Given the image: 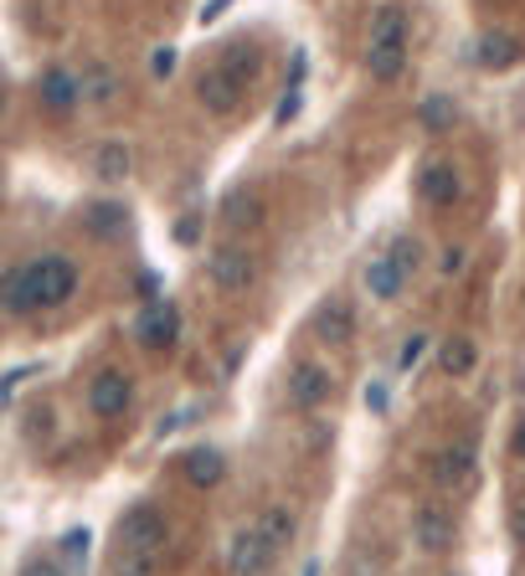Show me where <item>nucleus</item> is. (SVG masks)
Listing matches in <instances>:
<instances>
[{"label": "nucleus", "instance_id": "e433bc0d", "mask_svg": "<svg viewBox=\"0 0 525 576\" xmlns=\"http://www.w3.org/2000/svg\"><path fill=\"white\" fill-rule=\"evenodd\" d=\"M511 535H515V546H525V504L511 515Z\"/></svg>", "mask_w": 525, "mask_h": 576}, {"label": "nucleus", "instance_id": "cd10ccee", "mask_svg": "<svg viewBox=\"0 0 525 576\" xmlns=\"http://www.w3.org/2000/svg\"><path fill=\"white\" fill-rule=\"evenodd\" d=\"M391 263H397L407 279H412V273H418V263H422V242H418V237H397V242H391Z\"/></svg>", "mask_w": 525, "mask_h": 576}, {"label": "nucleus", "instance_id": "a211bd4d", "mask_svg": "<svg viewBox=\"0 0 525 576\" xmlns=\"http://www.w3.org/2000/svg\"><path fill=\"white\" fill-rule=\"evenodd\" d=\"M180 469H186V479H191L196 489H217L227 479V459H222V448H191L186 459H180Z\"/></svg>", "mask_w": 525, "mask_h": 576}, {"label": "nucleus", "instance_id": "473e14b6", "mask_svg": "<svg viewBox=\"0 0 525 576\" xmlns=\"http://www.w3.org/2000/svg\"><path fill=\"white\" fill-rule=\"evenodd\" d=\"M21 576H73L62 562H52V556H36V562H27L21 566Z\"/></svg>", "mask_w": 525, "mask_h": 576}, {"label": "nucleus", "instance_id": "f3484780", "mask_svg": "<svg viewBox=\"0 0 525 576\" xmlns=\"http://www.w3.org/2000/svg\"><path fill=\"white\" fill-rule=\"evenodd\" d=\"M402 289H407V273L391 263V252H381V258L366 263V294H371V299L391 304V299H402Z\"/></svg>", "mask_w": 525, "mask_h": 576}, {"label": "nucleus", "instance_id": "4c0bfd02", "mask_svg": "<svg viewBox=\"0 0 525 576\" xmlns=\"http://www.w3.org/2000/svg\"><path fill=\"white\" fill-rule=\"evenodd\" d=\"M511 453L525 463V422H515V432H511Z\"/></svg>", "mask_w": 525, "mask_h": 576}, {"label": "nucleus", "instance_id": "7c9ffc66", "mask_svg": "<svg viewBox=\"0 0 525 576\" xmlns=\"http://www.w3.org/2000/svg\"><path fill=\"white\" fill-rule=\"evenodd\" d=\"M464 268H469V252L464 248H443V258H438V273H443V279H459Z\"/></svg>", "mask_w": 525, "mask_h": 576}, {"label": "nucleus", "instance_id": "5701e85b", "mask_svg": "<svg viewBox=\"0 0 525 576\" xmlns=\"http://www.w3.org/2000/svg\"><path fill=\"white\" fill-rule=\"evenodd\" d=\"M438 366H443V376H469V370L480 366V345L469 341V335H453L438 350Z\"/></svg>", "mask_w": 525, "mask_h": 576}, {"label": "nucleus", "instance_id": "4468645a", "mask_svg": "<svg viewBox=\"0 0 525 576\" xmlns=\"http://www.w3.org/2000/svg\"><path fill=\"white\" fill-rule=\"evenodd\" d=\"M315 335L319 341H330V345H346V341H356V314H350V304L346 299H325L315 310Z\"/></svg>", "mask_w": 525, "mask_h": 576}, {"label": "nucleus", "instance_id": "393cba45", "mask_svg": "<svg viewBox=\"0 0 525 576\" xmlns=\"http://www.w3.org/2000/svg\"><path fill=\"white\" fill-rule=\"evenodd\" d=\"M258 531L269 535L273 551H284L288 541H294V531H300V525H294V510H288V504H269V510L258 515Z\"/></svg>", "mask_w": 525, "mask_h": 576}, {"label": "nucleus", "instance_id": "aec40b11", "mask_svg": "<svg viewBox=\"0 0 525 576\" xmlns=\"http://www.w3.org/2000/svg\"><path fill=\"white\" fill-rule=\"evenodd\" d=\"M129 170H135V149L124 145V139H104V145L93 149V176L98 180L114 186V180H124Z\"/></svg>", "mask_w": 525, "mask_h": 576}, {"label": "nucleus", "instance_id": "c756f323", "mask_svg": "<svg viewBox=\"0 0 525 576\" xmlns=\"http://www.w3.org/2000/svg\"><path fill=\"white\" fill-rule=\"evenodd\" d=\"M422 355H428V335H407L402 350H397V370H412Z\"/></svg>", "mask_w": 525, "mask_h": 576}, {"label": "nucleus", "instance_id": "423d86ee", "mask_svg": "<svg viewBox=\"0 0 525 576\" xmlns=\"http://www.w3.org/2000/svg\"><path fill=\"white\" fill-rule=\"evenodd\" d=\"M129 401H135V381L124 376V370H98L88 381V412L104 417V422H119L124 412H129Z\"/></svg>", "mask_w": 525, "mask_h": 576}, {"label": "nucleus", "instance_id": "c85d7f7f", "mask_svg": "<svg viewBox=\"0 0 525 576\" xmlns=\"http://www.w3.org/2000/svg\"><path fill=\"white\" fill-rule=\"evenodd\" d=\"M300 108H304V93H300V88H288L284 98H279V108H273V124H279V129H288V124L300 118Z\"/></svg>", "mask_w": 525, "mask_h": 576}, {"label": "nucleus", "instance_id": "6e6552de", "mask_svg": "<svg viewBox=\"0 0 525 576\" xmlns=\"http://www.w3.org/2000/svg\"><path fill=\"white\" fill-rule=\"evenodd\" d=\"M330 391H335L330 366L300 360V366L288 370V407H294V412H315L319 401H330Z\"/></svg>", "mask_w": 525, "mask_h": 576}, {"label": "nucleus", "instance_id": "1a4fd4ad", "mask_svg": "<svg viewBox=\"0 0 525 576\" xmlns=\"http://www.w3.org/2000/svg\"><path fill=\"white\" fill-rule=\"evenodd\" d=\"M273 556H279V551L269 546V535L258 531V520H253L248 531H238V541L227 551V576H263L273 566Z\"/></svg>", "mask_w": 525, "mask_h": 576}, {"label": "nucleus", "instance_id": "f704fd0d", "mask_svg": "<svg viewBox=\"0 0 525 576\" xmlns=\"http://www.w3.org/2000/svg\"><path fill=\"white\" fill-rule=\"evenodd\" d=\"M31 370H36V366H21V370H11V376H0V401L11 397V391H15V386H21V381H27Z\"/></svg>", "mask_w": 525, "mask_h": 576}, {"label": "nucleus", "instance_id": "0eeeda50", "mask_svg": "<svg viewBox=\"0 0 525 576\" xmlns=\"http://www.w3.org/2000/svg\"><path fill=\"white\" fill-rule=\"evenodd\" d=\"M418 196H422V207H433V211L459 207V196H464V176H459V165H453V160H428L418 170Z\"/></svg>", "mask_w": 525, "mask_h": 576}, {"label": "nucleus", "instance_id": "9b49d317", "mask_svg": "<svg viewBox=\"0 0 525 576\" xmlns=\"http://www.w3.org/2000/svg\"><path fill=\"white\" fill-rule=\"evenodd\" d=\"M135 341L150 345V350H166V345L180 341V310L170 299H150L145 304V314L135 320Z\"/></svg>", "mask_w": 525, "mask_h": 576}, {"label": "nucleus", "instance_id": "7ed1b4c3", "mask_svg": "<svg viewBox=\"0 0 525 576\" xmlns=\"http://www.w3.org/2000/svg\"><path fill=\"white\" fill-rule=\"evenodd\" d=\"M31 268V294H36V310H57V304H67V299L77 294V263L73 258H62V252H52V258H36Z\"/></svg>", "mask_w": 525, "mask_h": 576}, {"label": "nucleus", "instance_id": "a878e982", "mask_svg": "<svg viewBox=\"0 0 525 576\" xmlns=\"http://www.w3.org/2000/svg\"><path fill=\"white\" fill-rule=\"evenodd\" d=\"M124 217H129V211H124L119 201H93L83 222H88L93 237H114V232H124Z\"/></svg>", "mask_w": 525, "mask_h": 576}, {"label": "nucleus", "instance_id": "f8f14e48", "mask_svg": "<svg viewBox=\"0 0 525 576\" xmlns=\"http://www.w3.org/2000/svg\"><path fill=\"white\" fill-rule=\"evenodd\" d=\"M77 88H83V104L108 114V108H119V98H124V77L114 73L108 62H88V67L77 73Z\"/></svg>", "mask_w": 525, "mask_h": 576}, {"label": "nucleus", "instance_id": "c9c22d12", "mask_svg": "<svg viewBox=\"0 0 525 576\" xmlns=\"http://www.w3.org/2000/svg\"><path fill=\"white\" fill-rule=\"evenodd\" d=\"M227 6H232V0H207V6L196 11V21H201V27H211V21H217V15H222Z\"/></svg>", "mask_w": 525, "mask_h": 576}, {"label": "nucleus", "instance_id": "f257e3e1", "mask_svg": "<svg viewBox=\"0 0 525 576\" xmlns=\"http://www.w3.org/2000/svg\"><path fill=\"white\" fill-rule=\"evenodd\" d=\"M407 67V11L402 6H381L371 15V42H366V73L376 83H397Z\"/></svg>", "mask_w": 525, "mask_h": 576}, {"label": "nucleus", "instance_id": "ea45409f", "mask_svg": "<svg viewBox=\"0 0 525 576\" xmlns=\"http://www.w3.org/2000/svg\"><path fill=\"white\" fill-rule=\"evenodd\" d=\"M0 108H6V88H0Z\"/></svg>", "mask_w": 525, "mask_h": 576}, {"label": "nucleus", "instance_id": "72a5a7b5", "mask_svg": "<svg viewBox=\"0 0 525 576\" xmlns=\"http://www.w3.org/2000/svg\"><path fill=\"white\" fill-rule=\"evenodd\" d=\"M176 46H155V57H150V73L155 77H170V73H176Z\"/></svg>", "mask_w": 525, "mask_h": 576}, {"label": "nucleus", "instance_id": "b1692460", "mask_svg": "<svg viewBox=\"0 0 525 576\" xmlns=\"http://www.w3.org/2000/svg\"><path fill=\"white\" fill-rule=\"evenodd\" d=\"M160 556H166V551H119L114 546L108 576H160Z\"/></svg>", "mask_w": 525, "mask_h": 576}, {"label": "nucleus", "instance_id": "f03ea898", "mask_svg": "<svg viewBox=\"0 0 525 576\" xmlns=\"http://www.w3.org/2000/svg\"><path fill=\"white\" fill-rule=\"evenodd\" d=\"M114 546L119 551H166L170 546V525L155 504H129L114 525Z\"/></svg>", "mask_w": 525, "mask_h": 576}, {"label": "nucleus", "instance_id": "4be33fe9", "mask_svg": "<svg viewBox=\"0 0 525 576\" xmlns=\"http://www.w3.org/2000/svg\"><path fill=\"white\" fill-rule=\"evenodd\" d=\"M418 124L428 134H449L459 124V104H453V93H428L418 104Z\"/></svg>", "mask_w": 525, "mask_h": 576}, {"label": "nucleus", "instance_id": "2eb2a0df", "mask_svg": "<svg viewBox=\"0 0 525 576\" xmlns=\"http://www.w3.org/2000/svg\"><path fill=\"white\" fill-rule=\"evenodd\" d=\"M412 541L422 551H449L453 546V520L438 510V504H422L418 515H412Z\"/></svg>", "mask_w": 525, "mask_h": 576}, {"label": "nucleus", "instance_id": "bb28decb", "mask_svg": "<svg viewBox=\"0 0 525 576\" xmlns=\"http://www.w3.org/2000/svg\"><path fill=\"white\" fill-rule=\"evenodd\" d=\"M88 546H93V535H88V525H73V531L57 541V556H62V566L67 572H77V566L88 562Z\"/></svg>", "mask_w": 525, "mask_h": 576}, {"label": "nucleus", "instance_id": "9d476101", "mask_svg": "<svg viewBox=\"0 0 525 576\" xmlns=\"http://www.w3.org/2000/svg\"><path fill=\"white\" fill-rule=\"evenodd\" d=\"M36 104H42L52 118L77 114V104H83V88H77L73 67H46V73L36 77Z\"/></svg>", "mask_w": 525, "mask_h": 576}, {"label": "nucleus", "instance_id": "412c9836", "mask_svg": "<svg viewBox=\"0 0 525 576\" xmlns=\"http://www.w3.org/2000/svg\"><path fill=\"white\" fill-rule=\"evenodd\" d=\"M222 217L232 227H258V222H263V196H258L253 186H232L227 201H222Z\"/></svg>", "mask_w": 525, "mask_h": 576}, {"label": "nucleus", "instance_id": "ddd939ff", "mask_svg": "<svg viewBox=\"0 0 525 576\" xmlns=\"http://www.w3.org/2000/svg\"><path fill=\"white\" fill-rule=\"evenodd\" d=\"M521 57H525V46L511 31H480L474 36V67H484V73H511Z\"/></svg>", "mask_w": 525, "mask_h": 576}, {"label": "nucleus", "instance_id": "39448f33", "mask_svg": "<svg viewBox=\"0 0 525 576\" xmlns=\"http://www.w3.org/2000/svg\"><path fill=\"white\" fill-rule=\"evenodd\" d=\"M207 279L217 294H248L258 279V263H253V252L248 248H217L211 252V263H207Z\"/></svg>", "mask_w": 525, "mask_h": 576}, {"label": "nucleus", "instance_id": "dca6fc26", "mask_svg": "<svg viewBox=\"0 0 525 576\" xmlns=\"http://www.w3.org/2000/svg\"><path fill=\"white\" fill-rule=\"evenodd\" d=\"M0 310L11 320H27L36 310V294H31V268H6L0 273Z\"/></svg>", "mask_w": 525, "mask_h": 576}, {"label": "nucleus", "instance_id": "58836bf2", "mask_svg": "<svg viewBox=\"0 0 525 576\" xmlns=\"http://www.w3.org/2000/svg\"><path fill=\"white\" fill-rule=\"evenodd\" d=\"M304 576H319V562H309V566H304Z\"/></svg>", "mask_w": 525, "mask_h": 576}, {"label": "nucleus", "instance_id": "20e7f679", "mask_svg": "<svg viewBox=\"0 0 525 576\" xmlns=\"http://www.w3.org/2000/svg\"><path fill=\"white\" fill-rule=\"evenodd\" d=\"M242 93H248V77H238L227 62H217V67H207V73L196 77V98H201V108H207V114H217V118L238 114Z\"/></svg>", "mask_w": 525, "mask_h": 576}, {"label": "nucleus", "instance_id": "6ab92c4d", "mask_svg": "<svg viewBox=\"0 0 525 576\" xmlns=\"http://www.w3.org/2000/svg\"><path fill=\"white\" fill-rule=\"evenodd\" d=\"M474 463H480V448L469 443H453V448H443V453H438V484H469V479H474Z\"/></svg>", "mask_w": 525, "mask_h": 576}, {"label": "nucleus", "instance_id": "2f4dec72", "mask_svg": "<svg viewBox=\"0 0 525 576\" xmlns=\"http://www.w3.org/2000/svg\"><path fill=\"white\" fill-rule=\"evenodd\" d=\"M387 407H391V391H387V381H371V386H366V412L387 417Z\"/></svg>", "mask_w": 525, "mask_h": 576}]
</instances>
